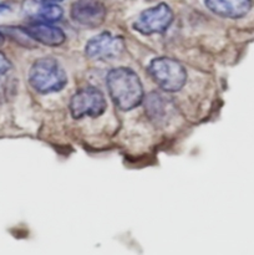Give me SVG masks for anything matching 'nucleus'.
Instances as JSON below:
<instances>
[{"instance_id": "13", "label": "nucleus", "mask_w": 254, "mask_h": 255, "mask_svg": "<svg viewBox=\"0 0 254 255\" xmlns=\"http://www.w3.org/2000/svg\"><path fill=\"white\" fill-rule=\"evenodd\" d=\"M4 42H5V35L2 34L1 31H0V47H1L2 45H4Z\"/></svg>"}, {"instance_id": "12", "label": "nucleus", "mask_w": 254, "mask_h": 255, "mask_svg": "<svg viewBox=\"0 0 254 255\" xmlns=\"http://www.w3.org/2000/svg\"><path fill=\"white\" fill-rule=\"evenodd\" d=\"M10 69H11V62L7 60V57L4 54L0 52V79L4 77Z\"/></svg>"}, {"instance_id": "4", "label": "nucleus", "mask_w": 254, "mask_h": 255, "mask_svg": "<svg viewBox=\"0 0 254 255\" xmlns=\"http://www.w3.org/2000/svg\"><path fill=\"white\" fill-rule=\"evenodd\" d=\"M69 107L71 116L75 120H80L101 116L106 111L107 102L105 95L99 89L86 86L72 95Z\"/></svg>"}, {"instance_id": "14", "label": "nucleus", "mask_w": 254, "mask_h": 255, "mask_svg": "<svg viewBox=\"0 0 254 255\" xmlns=\"http://www.w3.org/2000/svg\"><path fill=\"white\" fill-rule=\"evenodd\" d=\"M9 9V6H7L6 4H0V14H1V12H4L5 10H7Z\"/></svg>"}, {"instance_id": "7", "label": "nucleus", "mask_w": 254, "mask_h": 255, "mask_svg": "<svg viewBox=\"0 0 254 255\" xmlns=\"http://www.w3.org/2000/svg\"><path fill=\"white\" fill-rule=\"evenodd\" d=\"M106 7L99 0H77L70 10L71 19L76 24L90 29L100 26L106 19Z\"/></svg>"}, {"instance_id": "6", "label": "nucleus", "mask_w": 254, "mask_h": 255, "mask_svg": "<svg viewBox=\"0 0 254 255\" xmlns=\"http://www.w3.org/2000/svg\"><path fill=\"white\" fill-rule=\"evenodd\" d=\"M125 51V40L111 32H101L86 42L85 54L96 61L115 60Z\"/></svg>"}, {"instance_id": "10", "label": "nucleus", "mask_w": 254, "mask_h": 255, "mask_svg": "<svg viewBox=\"0 0 254 255\" xmlns=\"http://www.w3.org/2000/svg\"><path fill=\"white\" fill-rule=\"evenodd\" d=\"M171 107V102L158 92H151L146 97V102H144L147 117L157 126L166 124L167 117L172 111Z\"/></svg>"}, {"instance_id": "2", "label": "nucleus", "mask_w": 254, "mask_h": 255, "mask_svg": "<svg viewBox=\"0 0 254 255\" xmlns=\"http://www.w3.org/2000/svg\"><path fill=\"white\" fill-rule=\"evenodd\" d=\"M29 82L39 94H52L66 86L67 75L56 59L41 57L30 67Z\"/></svg>"}, {"instance_id": "1", "label": "nucleus", "mask_w": 254, "mask_h": 255, "mask_svg": "<svg viewBox=\"0 0 254 255\" xmlns=\"http://www.w3.org/2000/svg\"><path fill=\"white\" fill-rule=\"evenodd\" d=\"M106 86L114 104L122 111L136 109L144 99L141 80L129 67L112 69L106 76Z\"/></svg>"}, {"instance_id": "9", "label": "nucleus", "mask_w": 254, "mask_h": 255, "mask_svg": "<svg viewBox=\"0 0 254 255\" xmlns=\"http://www.w3.org/2000/svg\"><path fill=\"white\" fill-rule=\"evenodd\" d=\"M213 14L228 19L243 17L252 9V0H204Z\"/></svg>"}, {"instance_id": "8", "label": "nucleus", "mask_w": 254, "mask_h": 255, "mask_svg": "<svg viewBox=\"0 0 254 255\" xmlns=\"http://www.w3.org/2000/svg\"><path fill=\"white\" fill-rule=\"evenodd\" d=\"M25 32L34 41L46 46H60L66 40V35L60 27L51 25V22L37 21L24 27Z\"/></svg>"}, {"instance_id": "11", "label": "nucleus", "mask_w": 254, "mask_h": 255, "mask_svg": "<svg viewBox=\"0 0 254 255\" xmlns=\"http://www.w3.org/2000/svg\"><path fill=\"white\" fill-rule=\"evenodd\" d=\"M35 15L39 16L40 21L44 22H55L57 20H60L64 15V11H62L61 7L56 4H46L45 2L44 5H40V6H36L35 9Z\"/></svg>"}, {"instance_id": "15", "label": "nucleus", "mask_w": 254, "mask_h": 255, "mask_svg": "<svg viewBox=\"0 0 254 255\" xmlns=\"http://www.w3.org/2000/svg\"><path fill=\"white\" fill-rule=\"evenodd\" d=\"M42 2H46V4H55V2L62 1V0H41Z\"/></svg>"}, {"instance_id": "5", "label": "nucleus", "mask_w": 254, "mask_h": 255, "mask_svg": "<svg viewBox=\"0 0 254 255\" xmlns=\"http://www.w3.org/2000/svg\"><path fill=\"white\" fill-rule=\"evenodd\" d=\"M173 21V11L164 2L144 10L136 21L133 22V29L143 35L162 34L167 31Z\"/></svg>"}, {"instance_id": "3", "label": "nucleus", "mask_w": 254, "mask_h": 255, "mask_svg": "<svg viewBox=\"0 0 254 255\" xmlns=\"http://www.w3.org/2000/svg\"><path fill=\"white\" fill-rule=\"evenodd\" d=\"M147 70L154 84L166 92H177L186 85V69L172 57H156L149 62Z\"/></svg>"}]
</instances>
